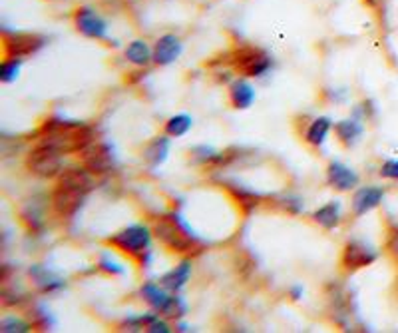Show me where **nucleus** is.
<instances>
[{"label": "nucleus", "instance_id": "cd10ccee", "mask_svg": "<svg viewBox=\"0 0 398 333\" xmlns=\"http://www.w3.org/2000/svg\"><path fill=\"white\" fill-rule=\"evenodd\" d=\"M34 325H32V321H26L22 318H16V316H8V318H4V320L0 321V332L4 333H26L30 332Z\"/></svg>", "mask_w": 398, "mask_h": 333}, {"label": "nucleus", "instance_id": "9d476101", "mask_svg": "<svg viewBox=\"0 0 398 333\" xmlns=\"http://www.w3.org/2000/svg\"><path fill=\"white\" fill-rule=\"evenodd\" d=\"M378 260V252L371 243L362 240H350L345 243L343 253H341V266L347 271H357L362 267L371 266Z\"/></svg>", "mask_w": 398, "mask_h": 333}, {"label": "nucleus", "instance_id": "2f4dec72", "mask_svg": "<svg viewBox=\"0 0 398 333\" xmlns=\"http://www.w3.org/2000/svg\"><path fill=\"white\" fill-rule=\"evenodd\" d=\"M303 293H305V288H303L301 283H295V285L289 290V295H291V299H293V302H299V299L303 297Z\"/></svg>", "mask_w": 398, "mask_h": 333}, {"label": "nucleus", "instance_id": "423d86ee", "mask_svg": "<svg viewBox=\"0 0 398 333\" xmlns=\"http://www.w3.org/2000/svg\"><path fill=\"white\" fill-rule=\"evenodd\" d=\"M229 62L235 68V72H239L245 78H263L273 70L271 54L257 46H241L233 50Z\"/></svg>", "mask_w": 398, "mask_h": 333}, {"label": "nucleus", "instance_id": "c85d7f7f", "mask_svg": "<svg viewBox=\"0 0 398 333\" xmlns=\"http://www.w3.org/2000/svg\"><path fill=\"white\" fill-rule=\"evenodd\" d=\"M98 269L104 271V274H108V276H124V274H126V267L120 266L118 262H114V260L110 257V253H102V257H100V262H98Z\"/></svg>", "mask_w": 398, "mask_h": 333}, {"label": "nucleus", "instance_id": "9b49d317", "mask_svg": "<svg viewBox=\"0 0 398 333\" xmlns=\"http://www.w3.org/2000/svg\"><path fill=\"white\" fill-rule=\"evenodd\" d=\"M82 162L84 168H88L92 173H106L112 172V168L116 166V156L112 146L94 142L82 152Z\"/></svg>", "mask_w": 398, "mask_h": 333}, {"label": "nucleus", "instance_id": "6ab92c4d", "mask_svg": "<svg viewBox=\"0 0 398 333\" xmlns=\"http://www.w3.org/2000/svg\"><path fill=\"white\" fill-rule=\"evenodd\" d=\"M190 278H192V262H190V260H183V262H180L173 269H169L167 274H164L159 283H162L164 288H167L169 292L180 293L181 290L187 285Z\"/></svg>", "mask_w": 398, "mask_h": 333}, {"label": "nucleus", "instance_id": "1a4fd4ad", "mask_svg": "<svg viewBox=\"0 0 398 333\" xmlns=\"http://www.w3.org/2000/svg\"><path fill=\"white\" fill-rule=\"evenodd\" d=\"M46 46V38L38 34H26V32H8L4 30L2 38V54L4 58H22L40 52Z\"/></svg>", "mask_w": 398, "mask_h": 333}, {"label": "nucleus", "instance_id": "ddd939ff", "mask_svg": "<svg viewBox=\"0 0 398 333\" xmlns=\"http://www.w3.org/2000/svg\"><path fill=\"white\" fill-rule=\"evenodd\" d=\"M360 178L359 173L355 172L350 166L343 164V162L333 160L327 166V184L339 192H350L359 186Z\"/></svg>", "mask_w": 398, "mask_h": 333}, {"label": "nucleus", "instance_id": "39448f33", "mask_svg": "<svg viewBox=\"0 0 398 333\" xmlns=\"http://www.w3.org/2000/svg\"><path fill=\"white\" fill-rule=\"evenodd\" d=\"M140 293L141 297H143V302L152 307L154 311L162 313L164 318L181 320V318L187 313V304L183 302V297H180L178 293L169 292L162 283L145 281V283L141 285Z\"/></svg>", "mask_w": 398, "mask_h": 333}, {"label": "nucleus", "instance_id": "2eb2a0df", "mask_svg": "<svg viewBox=\"0 0 398 333\" xmlns=\"http://www.w3.org/2000/svg\"><path fill=\"white\" fill-rule=\"evenodd\" d=\"M227 98H229V104L235 110H247L255 104L257 100V92H255V86L247 78H235L227 88Z\"/></svg>", "mask_w": 398, "mask_h": 333}, {"label": "nucleus", "instance_id": "aec40b11", "mask_svg": "<svg viewBox=\"0 0 398 333\" xmlns=\"http://www.w3.org/2000/svg\"><path fill=\"white\" fill-rule=\"evenodd\" d=\"M124 56H126L129 64L143 68L148 66L150 62H154V46H150L143 38H136L124 48Z\"/></svg>", "mask_w": 398, "mask_h": 333}, {"label": "nucleus", "instance_id": "f8f14e48", "mask_svg": "<svg viewBox=\"0 0 398 333\" xmlns=\"http://www.w3.org/2000/svg\"><path fill=\"white\" fill-rule=\"evenodd\" d=\"M385 187L381 186H360L355 190L350 200V212L355 218H362L374 208H378L385 200Z\"/></svg>", "mask_w": 398, "mask_h": 333}, {"label": "nucleus", "instance_id": "0eeeda50", "mask_svg": "<svg viewBox=\"0 0 398 333\" xmlns=\"http://www.w3.org/2000/svg\"><path fill=\"white\" fill-rule=\"evenodd\" d=\"M64 154L56 148L42 144L34 148L28 158H26V166L32 173H36L40 178H54L64 172Z\"/></svg>", "mask_w": 398, "mask_h": 333}, {"label": "nucleus", "instance_id": "20e7f679", "mask_svg": "<svg viewBox=\"0 0 398 333\" xmlns=\"http://www.w3.org/2000/svg\"><path fill=\"white\" fill-rule=\"evenodd\" d=\"M152 240H154V229L145 224H134V226L124 227L116 232L114 236L108 238V243L128 255L129 260L138 262L141 267L152 266L154 260V250H152Z\"/></svg>", "mask_w": 398, "mask_h": 333}, {"label": "nucleus", "instance_id": "c756f323", "mask_svg": "<svg viewBox=\"0 0 398 333\" xmlns=\"http://www.w3.org/2000/svg\"><path fill=\"white\" fill-rule=\"evenodd\" d=\"M381 176L385 180H392V182H398V160H386L383 166H381Z\"/></svg>", "mask_w": 398, "mask_h": 333}, {"label": "nucleus", "instance_id": "7c9ffc66", "mask_svg": "<svg viewBox=\"0 0 398 333\" xmlns=\"http://www.w3.org/2000/svg\"><path fill=\"white\" fill-rule=\"evenodd\" d=\"M285 210L291 213H301L305 210V204L301 201V198H295V196H287L285 198Z\"/></svg>", "mask_w": 398, "mask_h": 333}, {"label": "nucleus", "instance_id": "7ed1b4c3", "mask_svg": "<svg viewBox=\"0 0 398 333\" xmlns=\"http://www.w3.org/2000/svg\"><path fill=\"white\" fill-rule=\"evenodd\" d=\"M94 187V178L88 168H70L58 176V184L52 194V204L58 215L72 218Z\"/></svg>", "mask_w": 398, "mask_h": 333}, {"label": "nucleus", "instance_id": "f03ea898", "mask_svg": "<svg viewBox=\"0 0 398 333\" xmlns=\"http://www.w3.org/2000/svg\"><path fill=\"white\" fill-rule=\"evenodd\" d=\"M40 142L60 150L62 154H82L94 144V130L80 120L48 118L40 128Z\"/></svg>", "mask_w": 398, "mask_h": 333}, {"label": "nucleus", "instance_id": "b1692460", "mask_svg": "<svg viewBox=\"0 0 398 333\" xmlns=\"http://www.w3.org/2000/svg\"><path fill=\"white\" fill-rule=\"evenodd\" d=\"M229 190H232V194L235 196V200H237V204L243 208L245 212H251V210H253V208L259 204L257 194H255V192H251V190H247V187L239 186V184H232Z\"/></svg>", "mask_w": 398, "mask_h": 333}, {"label": "nucleus", "instance_id": "473e14b6", "mask_svg": "<svg viewBox=\"0 0 398 333\" xmlns=\"http://www.w3.org/2000/svg\"><path fill=\"white\" fill-rule=\"evenodd\" d=\"M388 252L392 253V257H397L398 260V232L397 234H392V238L388 241Z\"/></svg>", "mask_w": 398, "mask_h": 333}, {"label": "nucleus", "instance_id": "6e6552de", "mask_svg": "<svg viewBox=\"0 0 398 333\" xmlns=\"http://www.w3.org/2000/svg\"><path fill=\"white\" fill-rule=\"evenodd\" d=\"M72 24L84 38L108 41V20L94 6H78L72 13Z\"/></svg>", "mask_w": 398, "mask_h": 333}, {"label": "nucleus", "instance_id": "a878e982", "mask_svg": "<svg viewBox=\"0 0 398 333\" xmlns=\"http://www.w3.org/2000/svg\"><path fill=\"white\" fill-rule=\"evenodd\" d=\"M22 58H4L2 60V68H0V82L2 84H13L22 68Z\"/></svg>", "mask_w": 398, "mask_h": 333}, {"label": "nucleus", "instance_id": "f3484780", "mask_svg": "<svg viewBox=\"0 0 398 333\" xmlns=\"http://www.w3.org/2000/svg\"><path fill=\"white\" fill-rule=\"evenodd\" d=\"M334 136L345 148H353L364 134V124L359 118H347L334 124Z\"/></svg>", "mask_w": 398, "mask_h": 333}, {"label": "nucleus", "instance_id": "bb28decb", "mask_svg": "<svg viewBox=\"0 0 398 333\" xmlns=\"http://www.w3.org/2000/svg\"><path fill=\"white\" fill-rule=\"evenodd\" d=\"M22 222H24L28 229H32V232H38V229L44 227V215H42V212L36 208L34 201L28 204L24 210H22Z\"/></svg>", "mask_w": 398, "mask_h": 333}, {"label": "nucleus", "instance_id": "f257e3e1", "mask_svg": "<svg viewBox=\"0 0 398 333\" xmlns=\"http://www.w3.org/2000/svg\"><path fill=\"white\" fill-rule=\"evenodd\" d=\"M154 236L157 241L173 253L180 255H195L204 252L206 240H201L193 227L187 224V220L180 212H169L159 215L154 222Z\"/></svg>", "mask_w": 398, "mask_h": 333}, {"label": "nucleus", "instance_id": "4468645a", "mask_svg": "<svg viewBox=\"0 0 398 333\" xmlns=\"http://www.w3.org/2000/svg\"><path fill=\"white\" fill-rule=\"evenodd\" d=\"M183 52V42L180 36L167 32L162 34L157 41L154 42V64L157 66H169L173 64Z\"/></svg>", "mask_w": 398, "mask_h": 333}, {"label": "nucleus", "instance_id": "4be33fe9", "mask_svg": "<svg viewBox=\"0 0 398 333\" xmlns=\"http://www.w3.org/2000/svg\"><path fill=\"white\" fill-rule=\"evenodd\" d=\"M333 128L334 124L329 116H319V118L311 120V124L307 126V130H305V142H307L308 146L321 148L322 144L327 142V138H329V134H331Z\"/></svg>", "mask_w": 398, "mask_h": 333}, {"label": "nucleus", "instance_id": "5701e85b", "mask_svg": "<svg viewBox=\"0 0 398 333\" xmlns=\"http://www.w3.org/2000/svg\"><path fill=\"white\" fill-rule=\"evenodd\" d=\"M193 118L190 114H176L171 118H167L166 124H164V132L169 136V138H181L185 134L192 130Z\"/></svg>", "mask_w": 398, "mask_h": 333}, {"label": "nucleus", "instance_id": "a211bd4d", "mask_svg": "<svg viewBox=\"0 0 398 333\" xmlns=\"http://www.w3.org/2000/svg\"><path fill=\"white\" fill-rule=\"evenodd\" d=\"M313 222L319 224L322 229H329V232L341 226V222H343V204H341V200L327 201L319 210H315Z\"/></svg>", "mask_w": 398, "mask_h": 333}, {"label": "nucleus", "instance_id": "393cba45", "mask_svg": "<svg viewBox=\"0 0 398 333\" xmlns=\"http://www.w3.org/2000/svg\"><path fill=\"white\" fill-rule=\"evenodd\" d=\"M192 158L197 164H219L225 160V154L211 146H197L192 150Z\"/></svg>", "mask_w": 398, "mask_h": 333}, {"label": "nucleus", "instance_id": "dca6fc26", "mask_svg": "<svg viewBox=\"0 0 398 333\" xmlns=\"http://www.w3.org/2000/svg\"><path fill=\"white\" fill-rule=\"evenodd\" d=\"M28 274H30V278L34 281V285L38 288L42 293H56V292H62L66 288V281L60 278V276H56L54 271H50L48 267L40 266H32L28 269Z\"/></svg>", "mask_w": 398, "mask_h": 333}, {"label": "nucleus", "instance_id": "412c9836", "mask_svg": "<svg viewBox=\"0 0 398 333\" xmlns=\"http://www.w3.org/2000/svg\"><path fill=\"white\" fill-rule=\"evenodd\" d=\"M169 148H171V142H169L167 134L166 136H155L148 142V146L143 148V158L150 164V168H157L167 160Z\"/></svg>", "mask_w": 398, "mask_h": 333}]
</instances>
